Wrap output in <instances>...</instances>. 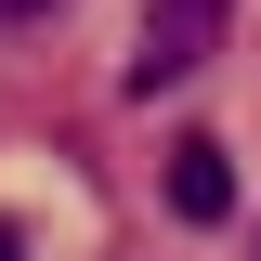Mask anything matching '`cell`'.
<instances>
[{"instance_id":"cell-1","label":"cell","mask_w":261,"mask_h":261,"mask_svg":"<svg viewBox=\"0 0 261 261\" xmlns=\"http://www.w3.org/2000/svg\"><path fill=\"white\" fill-rule=\"evenodd\" d=\"M222 13H235V0H144V39H130V65H118V92H130V105H157V92H183L196 65L222 53Z\"/></svg>"},{"instance_id":"cell-2","label":"cell","mask_w":261,"mask_h":261,"mask_svg":"<svg viewBox=\"0 0 261 261\" xmlns=\"http://www.w3.org/2000/svg\"><path fill=\"white\" fill-rule=\"evenodd\" d=\"M170 209H183V222H235V157L209 144V130L170 144Z\"/></svg>"},{"instance_id":"cell-3","label":"cell","mask_w":261,"mask_h":261,"mask_svg":"<svg viewBox=\"0 0 261 261\" xmlns=\"http://www.w3.org/2000/svg\"><path fill=\"white\" fill-rule=\"evenodd\" d=\"M27 13H53V0H0V27H27Z\"/></svg>"},{"instance_id":"cell-4","label":"cell","mask_w":261,"mask_h":261,"mask_svg":"<svg viewBox=\"0 0 261 261\" xmlns=\"http://www.w3.org/2000/svg\"><path fill=\"white\" fill-rule=\"evenodd\" d=\"M0 261H27V235H13V222H0Z\"/></svg>"}]
</instances>
